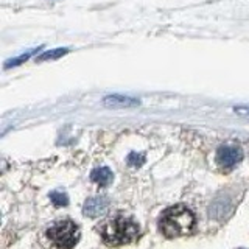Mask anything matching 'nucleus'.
I'll return each mask as SVG.
<instances>
[{"label": "nucleus", "instance_id": "f257e3e1", "mask_svg": "<svg viewBox=\"0 0 249 249\" xmlns=\"http://www.w3.org/2000/svg\"><path fill=\"white\" fill-rule=\"evenodd\" d=\"M195 223L196 219L193 212L179 204V206H173L164 210L159 219V228L167 238H178L192 233Z\"/></svg>", "mask_w": 249, "mask_h": 249}, {"label": "nucleus", "instance_id": "f03ea898", "mask_svg": "<svg viewBox=\"0 0 249 249\" xmlns=\"http://www.w3.org/2000/svg\"><path fill=\"white\" fill-rule=\"evenodd\" d=\"M100 233L108 246H123L139 237V224L126 217H115L100 228Z\"/></svg>", "mask_w": 249, "mask_h": 249}, {"label": "nucleus", "instance_id": "7ed1b4c3", "mask_svg": "<svg viewBox=\"0 0 249 249\" xmlns=\"http://www.w3.org/2000/svg\"><path fill=\"white\" fill-rule=\"evenodd\" d=\"M47 237L52 240L56 249H72L79 240V229L70 219H64L55 223L47 231Z\"/></svg>", "mask_w": 249, "mask_h": 249}, {"label": "nucleus", "instance_id": "20e7f679", "mask_svg": "<svg viewBox=\"0 0 249 249\" xmlns=\"http://www.w3.org/2000/svg\"><path fill=\"white\" fill-rule=\"evenodd\" d=\"M241 159H243V153H241L240 148L232 145L221 146L217 153V164L221 168H224V170H229V168L235 167Z\"/></svg>", "mask_w": 249, "mask_h": 249}, {"label": "nucleus", "instance_id": "39448f33", "mask_svg": "<svg viewBox=\"0 0 249 249\" xmlns=\"http://www.w3.org/2000/svg\"><path fill=\"white\" fill-rule=\"evenodd\" d=\"M109 209V200L105 196H95V198H91V200H87L84 207H83V212L84 215L87 217H100V215H105Z\"/></svg>", "mask_w": 249, "mask_h": 249}, {"label": "nucleus", "instance_id": "423d86ee", "mask_svg": "<svg viewBox=\"0 0 249 249\" xmlns=\"http://www.w3.org/2000/svg\"><path fill=\"white\" fill-rule=\"evenodd\" d=\"M91 178H92V181L95 182V184H98L101 187H106V186L111 184L114 174H112L111 170H109V168L100 167V168H95V170L91 173Z\"/></svg>", "mask_w": 249, "mask_h": 249}, {"label": "nucleus", "instance_id": "0eeeda50", "mask_svg": "<svg viewBox=\"0 0 249 249\" xmlns=\"http://www.w3.org/2000/svg\"><path fill=\"white\" fill-rule=\"evenodd\" d=\"M105 103L106 105H120V106H134V105H139L137 100H133V98H123V97H108L105 98Z\"/></svg>", "mask_w": 249, "mask_h": 249}, {"label": "nucleus", "instance_id": "6e6552de", "mask_svg": "<svg viewBox=\"0 0 249 249\" xmlns=\"http://www.w3.org/2000/svg\"><path fill=\"white\" fill-rule=\"evenodd\" d=\"M67 53V48H56L53 52H47L44 53L38 58V61H46V60H56V58H60L61 55H65Z\"/></svg>", "mask_w": 249, "mask_h": 249}, {"label": "nucleus", "instance_id": "1a4fd4ad", "mask_svg": "<svg viewBox=\"0 0 249 249\" xmlns=\"http://www.w3.org/2000/svg\"><path fill=\"white\" fill-rule=\"evenodd\" d=\"M50 200L53 201L55 206H67V196H65L62 192H52L50 193Z\"/></svg>", "mask_w": 249, "mask_h": 249}, {"label": "nucleus", "instance_id": "9d476101", "mask_svg": "<svg viewBox=\"0 0 249 249\" xmlns=\"http://www.w3.org/2000/svg\"><path fill=\"white\" fill-rule=\"evenodd\" d=\"M143 155H139V153H131V155L128 156V164L131 167H140L143 164Z\"/></svg>", "mask_w": 249, "mask_h": 249}]
</instances>
